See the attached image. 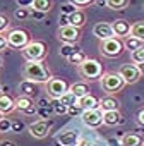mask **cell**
<instances>
[{"mask_svg": "<svg viewBox=\"0 0 144 146\" xmlns=\"http://www.w3.org/2000/svg\"><path fill=\"white\" fill-rule=\"evenodd\" d=\"M142 137L139 136V134H135V132H129V134H125L124 137H122V141H120V146H142Z\"/></svg>", "mask_w": 144, "mask_h": 146, "instance_id": "7402d4cb", "label": "cell"}, {"mask_svg": "<svg viewBox=\"0 0 144 146\" xmlns=\"http://www.w3.org/2000/svg\"><path fill=\"white\" fill-rule=\"evenodd\" d=\"M21 53L26 58V62H43L48 50L43 41H29V45L26 48H22Z\"/></svg>", "mask_w": 144, "mask_h": 146, "instance_id": "7a4b0ae2", "label": "cell"}, {"mask_svg": "<svg viewBox=\"0 0 144 146\" xmlns=\"http://www.w3.org/2000/svg\"><path fill=\"white\" fill-rule=\"evenodd\" d=\"M118 100H115L113 96H105V98H101L100 100V107H98V110L103 113V112H115V110H118Z\"/></svg>", "mask_w": 144, "mask_h": 146, "instance_id": "d6986e66", "label": "cell"}, {"mask_svg": "<svg viewBox=\"0 0 144 146\" xmlns=\"http://www.w3.org/2000/svg\"><path fill=\"white\" fill-rule=\"evenodd\" d=\"M2 65H4V62H2V55H0V69H2Z\"/></svg>", "mask_w": 144, "mask_h": 146, "instance_id": "f6af8a7d", "label": "cell"}, {"mask_svg": "<svg viewBox=\"0 0 144 146\" xmlns=\"http://www.w3.org/2000/svg\"><path fill=\"white\" fill-rule=\"evenodd\" d=\"M101 88H103V91L110 96V95H115V93H118L124 86H125V83H124V79L118 76V72H103V76H101Z\"/></svg>", "mask_w": 144, "mask_h": 146, "instance_id": "3957f363", "label": "cell"}, {"mask_svg": "<svg viewBox=\"0 0 144 146\" xmlns=\"http://www.w3.org/2000/svg\"><path fill=\"white\" fill-rule=\"evenodd\" d=\"M12 131V120L7 117H0V134L2 132H11Z\"/></svg>", "mask_w": 144, "mask_h": 146, "instance_id": "d6a6232c", "label": "cell"}, {"mask_svg": "<svg viewBox=\"0 0 144 146\" xmlns=\"http://www.w3.org/2000/svg\"><path fill=\"white\" fill-rule=\"evenodd\" d=\"M76 146H94V143H93V139L88 137V136H79Z\"/></svg>", "mask_w": 144, "mask_h": 146, "instance_id": "d590c367", "label": "cell"}, {"mask_svg": "<svg viewBox=\"0 0 144 146\" xmlns=\"http://www.w3.org/2000/svg\"><path fill=\"white\" fill-rule=\"evenodd\" d=\"M93 35H94L100 41L108 40V38H115V36H113V31H112V24H110V23H105V21L94 24V28H93Z\"/></svg>", "mask_w": 144, "mask_h": 146, "instance_id": "9a60e30c", "label": "cell"}, {"mask_svg": "<svg viewBox=\"0 0 144 146\" xmlns=\"http://www.w3.org/2000/svg\"><path fill=\"white\" fill-rule=\"evenodd\" d=\"M69 93H72V95L79 100V98L89 95V86H88L86 83H74V84L69 86Z\"/></svg>", "mask_w": 144, "mask_h": 146, "instance_id": "ffe728a7", "label": "cell"}, {"mask_svg": "<svg viewBox=\"0 0 144 146\" xmlns=\"http://www.w3.org/2000/svg\"><path fill=\"white\" fill-rule=\"evenodd\" d=\"M16 110V102L9 96V95H0V117L2 115H9Z\"/></svg>", "mask_w": 144, "mask_h": 146, "instance_id": "2e32d148", "label": "cell"}, {"mask_svg": "<svg viewBox=\"0 0 144 146\" xmlns=\"http://www.w3.org/2000/svg\"><path fill=\"white\" fill-rule=\"evenodd\" d=\"M5 40H7V46H11V48H14V50H22V48H26V46L29 45L31 36H29L28 31L17 28V29H11V31L7 33Z\"/></svg>", "mask_w": 144, "mask_h": 146, "instance_id": "277c9868", "label": "cell"}, {"mask_svg": "<svg viewBox=\"0 0 144 146\" xmlns=\"http://www.w3.org/2000/svg\"><path fill=\"white\" fill-rule=\"evenodd\" d=\"M0 95H2V86H0Z\"/></svg>", "mask_w": 144, "mask_h": 146, "instance_id": "bcb514c9", "label": "cell"}, {"mask_svg": "<svg viewBox=\"0 0 144 146\" xmlns=\"http://www.w3.org/2000/svg\"><path fill=\"white\" fill-rule=\"evenodd\" d=\"M77 50H81V48H77V45L62 43V46H60V55H62V57H65V58H69L70 55H74Z\"/></svg>", "mask_w": 144, "mask_h": 146, "instance_id": "83f0119b", "label": "cell"}, {"mask_svg": "<svg viewBox=\"0 0 144 146\" xmlns=\"http://www.w3.org/2000/svg\"><path fill=\"white\" fill-rule=\"evenodd\" d=\"M135 67H137V70H139V74L142 76V74H144V62H142V64H137Z\"/></svg>", "mask_w": 144, "mask_h": 146, "instance_id": "ee69618b", "label": "cell"}, {"mask_svg": "<svg viewBox=\"0 0 144 146\" xmlns=\"http://www.w3.org/2000/svg\"><path fill=\"white\" fill-rule=\"evenodd\" d=\"M57 102H58L60 105H63V107H70V105H74V103L77 102V98L72 95V93H69V91H67V93H65L60 100H57Z\"/></svg>", "mask_w": 144, "mask_h": 146, "instance_id": "f546056e", "label": "cell"}, {"mask_svg": "<svg viewBox=\"0 0 144 146\" xmlns=\"http://www.w3.org/2000/svg\"><path fill=\"white\" fill-rule=\"evenodd\" d=\"M81 119H83L84 125L89 127V129H98V127L103 125V113L98 108L96 110H84Z\"/></svg>", "mask_w": 144, "mask_h": 146, "instance_id": "30bf717a", "label": "cell"}, {"mask_svg": "<svg viewBox=\"0 0 144 146\" xmlns=\"http://www.w3.org/2000/svg\"><path fill=\"white\" fill-rule=\"evenodd\" d=\"M77 105L83 108V112H84V110H96V108L100 107V100H98L94 95L89 93V95L79 98V100H77Z\"/></svg>", "mask_w": 144, "mask_h": 146, "instance_id": "e0dca14e", "label": "cell"}, {"mask_svg": "<svg viewBox=\"0 0 144 146\" xmlns=\"http://www.w3.org/2000/svg\"><path fill=\"white\" fill-rule=\"evenodd\" d=\"M55 112H57V113H67V107H63V105H60V103L57 102V105H55Z\"/></svg>", "mask_w": 144, "mask_h": 146, "instance_id": "ab89813d", "label": "cell"}, {"mask_svg": "<svg viewBox=\"0 0 144 146\" xmlns=\"http://www.w3.org/2000/svg\"><path fill=\"white\" fill-rule=\"evenodd\" d=\"M67 19H69V26L77 28V29H81V28L86 24V14H84V11H81V9H77L76 12H72L70 16H67Z\"/></svg>", "mask_w": 144, "mask_h": 146, "instance_id": "ac0fdd59", "label": "cell"}, {"mask_svg": "<svg viewBox=\"0 0 144 146\" xmlns=\"http://www.w3.org/2000/svg\"><path fill=\"white\" fill-rule=\"evenodd\" d=\"M67 115H70V117H77V115H83V108L77 105V102H76L74 105L67 107Z\"/></svg>", "mask_w": 144, "mask_h": 146, "instance_id": "836d02e7", "label": "cell"}, {"mask_svg": "<svg viewBox=\"0 0 144 146\" xmlns=\"http://www.w3.org/2000/svg\"><path fill=\"white\" fill-rule=\"evenodd\" d=\"M79 136H81V134H79L77 131L67 129V131H63V132H60V134L57 136V143H58L60 146H76Z\"/></svg>", "mask_w": 144, "mask_h": 146, "instance_id": "5bb4252c", "label": "cell"}, {"mask_svg": "<svg viewBox=\"0 0 144 146\" xmlns=\"http://www.w3.org/2000/svg\"><path fill=\"white\" fill-rule=\"evenodd\" d=\"M79 72H81V76L86 78V79H96V78L103 76V65L96 58H86L79 65Z\"/></svg>", "mask_w": 144, "mask_h": 146, "instance_id": "5b68a950", "label": "cell"}, {"mask_svg": "<svg viewBox=\"0 0 144 146\" xmlns=\"http://www.w3.org/2000/svg\"><path fill=\"white\" fill-rule=\"evenodd\" d=\"M19 91H21V96H28V98H33L34 93H36V84L31 83V81H22L19 84Z\"/></svg>", "mask_w": 144, "mask_h": 146, "instance_id": "603a6c76", "label": "cell"}, {"mask_svg": "<svg viewBox=\"0 0 144 146\" xmlns=\"http://www.w3.org/2000/svg\"><path fill=\"white\" fill-rule=\"evenodd\" d=\"M69 91V84L65 79L62 78H52L48 83H46V95L52 98V100H60L65 93Z\"/></svg>", "mask_w": 144, "mask_h": 146, "instance_id": "52a82bcc", "label": "cell"}, {"mask_svg": "<svg viewBox=\"0 0 144 146\" xmlns=\"http://www.w3.org/2000/svg\"><path fill=\"white\" fill-rule=\"evenodd\" d=\"M124 119L120 115L118 110L115 112H103V124L105 125H117V124H122Z\"/></svg>", "mask_w": 144, "mask_h": 146, "instance_id": "44dd1931", "label": "cell"}, {"mask_svg": "<svg viewBox=\"0 0 144 146\" xmlns=\"http://www.w3.org/2000/svg\"><path fill=\"white\" fill-rule=\"evenodd\" d=\"M122 43H124V48H125V50H129L130 53H132V52H135L137 48L144 46V43H142V41H139V40H135V38H132V36H127Z\"/></svg>", "mask_w": 144, "mask_h": 146, "instance_id": "4316f807", "label": "cell"}, {"mask_svg": "<svg viewBox=\"0 0 144 146\" xmlns=\"http://www.w3.org/2000/svg\"><path fill=\"white\" fill-rule=\"evenodd\" d=\"M118 76L124 79L125 84H134V83H137L139 78H141L139 70H137V67H135L134 64H124V65L120 67V70H118Z\"/></svg>", "mask_w": 144, "mask_h": 146, "instance_id": "8fae6325", "label": "cell"}, {"mask_svg": "<svg viewBox=\"0 0 144 146\" xmlns=\"http://www.w3.org/2000/svg\"><path fill=\"white\" fill-rule=\"evenodd\" d=\"M16 102V110H19L21 113H24V115H34L36 112H38V107L34 105V102L31 100V98H28V96H19L17 100H14Z\"/></svg>", "mask_w": 144, "mask_h": 146, "instance_id": "4fadbf2b", "label": "cell"}, {"mask_svg": "<svg viewBox=\"0 0 144 146\" xmlns=\"http://www.w3.org/2000/svg\"><path fill=\"white\" fill-rule=\"evenodd\" d=\"M86 58H88V57H86V53H84L83 50H77V52H76L74 55H70V57H69L67 60H69L70 64H74V65H77V67H79V65H81V64H83V62H84Z\"/></svg>", "mask_w": 144, "mask_h": 146, "instance_id": "f1b7e54d", "label": "cell"}, {"mask_svg": "<svg viewBox=\"0 0 144 146\" xmlns=\"http://www.w3.org/2000/svg\"><path fill=\"white\" fill-rule=\"evenodd\" d=\"M50 129H52V120H46V119H40V120H34L33 124L28 125V131L33 137L36 139H43L50 134Z\"/></svg>", "mask_w": 144, "mask_h": 146, "instance_id": "ba28073f", "label": "cell"}, {"mask_svg": "<svg viewBox=\"0 0 144 146\" xmlns=\"http://www.w3.org/2000/svg\"><path fill=\"white\" fill-rule=\"evenodd\" d=\"M76 11H77V9H76L74 5H72L70 2H67V4L62 7V14H63V16H70L72 12H76Z\"/></svg>", "mask_w": 144, "mask_h": 146, "instance_id": "8d00e7d4", "label": "cell"}, {"mask_svg": "<svg viewBox=\"0 0 144 146\" xmlns=\"http://www.w3.org/2000/svg\"><path fill=\"white\" fill-rule=\"evenodd\" d=\"M105 5L108 9H112V11H124V9H127L130 5V2L129 0H106Z\"/></svg>", "mask_w": 144, "mask_h": 146, "instance_id": "484cf974", "label": "cell"}, {"mask_svg": "<svg viewBox=\"0 0 144 146\" xmlns=\"http://www.w3.org/2000/svg\"><path fill=\"white\" fill-rule=\"evenodd\" d=\"M130 58H132L134 65L142 64V62H144V46H141V48H137L135 52H132V53H130Z\"/></svg>", "mask_w": 144, "mask_h": 146, "instance_id": "4dcf8cb0", "label": "cell"}, {"mask_svg": "<svg viewBox=\"0 0 144 146\" xmlns=\"http://www.w3.org/2000/svg\"><path fill=\"white\" fill-rule=\"evenodd\" d=\"M11 28V21L4 16V14H0V35L2 33H5L7 29Z\"/></svg>", "mask_w": 144, "mask_h": 146, "instance_id": "e575fe53", "label": "cell"}, {"mask_svg": "<svg viewBox=\"0 0 144 146\" xmlns=\"http://www.w3.org/2000/svg\"><path fill=\"white\" fill-rule=\"evenodd\" d=\"M5 48H7V40L4 35H0V52H4Z\"/></svg>", "mask_w": 144, "mask_h": 146, "instance_id": "60d3db41", "label": "cell"}, {"mask_svg": "<svg viewBox=\"0 0 144 146\" xmlns=\"http://www.w3.org/2000/svg\"><path fill=\"white\" fill-rule=\"evenodd\" d=\"M98 48H100V53L101 55H105L108 58H115V57H118L124 52V43L118 38H108V40L100 41V46Z\"/></svg>", "mask_w": 144, "mask_h": 146, "instance_id": "8992f818", "label": "cell"}, {"mask_svg": "<svg viewBox=\"0 0 144 146\" xmlns=\"http://www.w3.org/2000/svg\"><path fill=\"white\" fill-rule=\"evenodd\" d=\"M57 36H58V40H60L62 43L76 45V43L81 40V29L72 28V26H63V28H58Z\"/></svg>", "mask_w": 144, "mask_h": 146, "instance_id": "9c48e42d", "label": "cell"}, {"mask_svg": "<svg viewBox=\"0 0 144 146\" xmlns=\"http://www.w3.org/2000/svg\"><path fill=\"white\" fill-rule=\"evenodd\" d=\"M130 36L144 43V21H137L130 24Z\"/></svg>", "mask_w": 144, "mask_h": 146, "instance_id": "cb8c5ba5", "label": "cell"}, {"mask_svg": "<svg viewBox=\"0 0 144 146\" xmlns=\"http://www.w3.org/2000/svg\"><path fill=\"white\" fill-rule=\"evenodd\" d=\"M70 4L77 9V7H88V5H91L93 2H91V0H70Z\"/></svg>", "mask_w": 144, "mask_h": 146, "instance_id": "74e56055", "label": "cell"}, {"mask_svg": "<svg viewBox=\"0 0 144 146\" xmlns=\"http://www.w3.org/2000/svg\"><path fill=\"white\" fill-rule=\"evenodd\" d=\"M14 17L16 19H19V21H26V19H29L31 17V9H16L14 11Z\"/></svg>", "mask_w": 144, "mask_h": 146, "instance_id": "1f68e13d", "label": "cell"}, {"mask_svg": "<svg viewBox=\"0 0 144 146\" xmlns=\"http://www.w3.org/2000/svg\"><path fill=\"white\" fill-rule=\"evenodd\" d=\"M22 129H24L22 122H12V132H21Z\"/></svg>", "mask_w": 144, "mask_h": 146, "instance_id": "f35d334b", "label": "cell"}, {"mask_svg": "<svg viewBox=\"0 0 144 146\" xmlns=\"http://www.w3.org/2000/svg\"><path fill=\"white\" fill-rule=\"evenodd\" d=\"M112 24V31H113V36L118 38V40H125L127 36H130V23L125 21V19H115Z\"/></svg>", "mask_w": 144, "mask_h": 146, "instance_id": "7c38bea8", "label": "cell"}, {"mask_svg": "<svg viewBox=\"0 0 144 146\" xmlns=\"http://www.w3.org/2000/svg\"><path fill=\"white\" fill-rule=\"evenodd\" d=\"M0 146H16V143L9 141V139H4V141H0Z\"/></svg>", "mask_w": 144, "mask_h": 146, "instance_id": "b9f144b4", "label": "cell"}, {"mask_svg": "<svg viewBox=\"0 0 144 146\" xmlns=\"http://www.w3.org/2000/svg\"><path fill=\"white\" fill-rule=\"evenodd\" d=\"M137 120H139V124H141V125H144V108L139 112V115H137Z\"/></svg>", "mask_w": 144, "mask_h": 146, "instance_id": "7bdbcfd3", "label": "cell"}, {"mask_svg": "<svg viewBox=\"0 0 144 146\" xmlns=\"http://www.w3.org/2000/svg\"><path fill=\"white\" fill-rule=\"evenodd\" d=\"M22 78L34 84H46L52 76L43 62H26L22 65Z\"/></svg>", "mask_w": 144, "mask_h": 146, "instance_id": "6da1fadb", "label": "cell"}, {"mask_svg": "<svg viewBox=\"0 0 144 146\" xmlns=\"http://www.w3.org/2000/svg\"><path fill=\"white\" fill-rule=\"evenodd\" d=\"M52 5L53 4L50 2V0H33V2H31V11L45 14V12H48L52 9Z\"/></svg>", "mask_w": 144, "mask_h": 146, "instance_id": "d4e9b609", "label": "cell"}]
</instances>
